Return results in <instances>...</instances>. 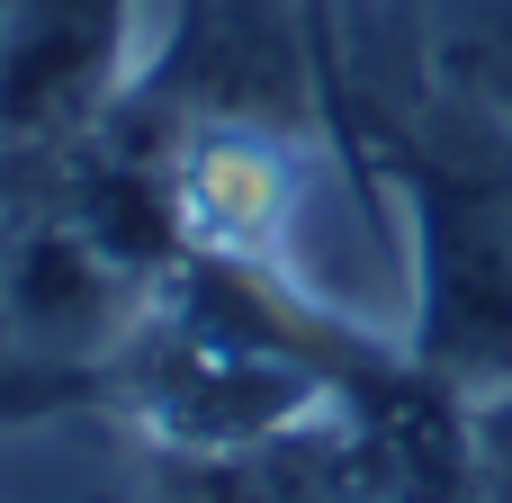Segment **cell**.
<instances>
[{
    "mask_svg": "<svg viewBox=\"0 0 512 503\" xmlns=\"http://www.w3.org/2000/svg\"><path fill=\"white\" fill-rule=\"evenodd\" d=\"M414 252H423V360L512 387V144L414 153Z\"/></svg>",
    "mask_w": 512,
    "mask_h": 503,
    "instance_id": "6da1fadb",
    "label": "cell"
},
{
    "mask_svg": "<svg viewBox=\"0 0 512 503\" xmlns=\"http://www.w3.org/2000/svg\"><path fill=\"white\" fill-rule=\"evenodd\" d=\"M144 369H153V405L198 441H252L306 405V369L288 351L252 342V324L207 315V306L162 324L144 342Z\"/></svg>",
    "mask_w": 512,
    "mask_h": 503,
    "instance_id": "7a4b0ae2",
    "label": "cell"
},
{
    "mask_svg": "<svg viewBox=\"0 0 512 503\" xmlns=\"http://www.w3.org/2000/svg\"><path fill=\"white\" fill-rule=\"evenodd\" d=\"M468 503H512V387H495L468 423Z\"/></svg>",
    "mask_w": 512,
    "mask_h": 503,
    "instance_id": "3957f363",
    "label": "cell"
}]
</instances>
